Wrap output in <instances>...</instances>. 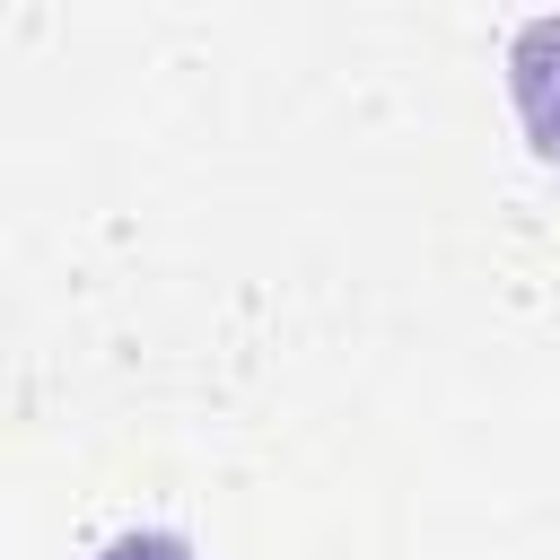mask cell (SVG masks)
Listing matches in <instances>:
<instances>
[{
  "label": "cell",
  "mask_w": 560,
  "mask_h": 560,
  "mask_svg": "<svg viewBox=\"0 0 560 560\" xmlns=\"http://www.w3.org/2000/svg\"><path fill=\"white\" fill-rule=\"evenodd\" d=\"M508 96L542 166H560V18H525L508 44Z\"/></svg>",
  "instance_id": "6da1fadb"
},
{
  "label": "cell",
  "mask_w": 560,
  "mask_h": 560,
  "mask_svg": "<svg viewBox=\"0 0 560 560\" xmlns=\"http://www.w3.org/2000/svg\"><path fill=\"white\" fill-rule=\"evenodd\" d=\"M88 560H201L184 534H166V525H131V534H114V542H96Z\"/></svg>",
  "instance_id": "7a4b0ae2"
}]
</instances>
